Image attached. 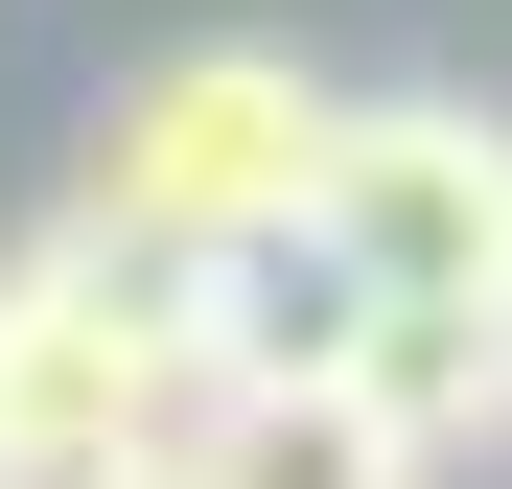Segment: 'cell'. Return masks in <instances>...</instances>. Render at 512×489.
I'll use <instances>...</instances> for the list:
<instances>
[{
  "mask_svg": "<svg viewBox=\"0 0 512 489\" xmlns=\"http://www.w3.org/2000/svg\"><path fill=\"white\" fill-rule=\"evenodd\" d=\"M303 163H326V70L303 47H163V70H117L94 163H70V233H117L163 280V257H210V233H280Z\"/></svg>",
  "mask_w": 512,
  "mask_h": 489,
  "instance_id": "1",
  "label": "cell"
},
{
  "mask_svg": "<svg viewBox=\"0 0 512 489\" xmlns=\"http://www.w3.org/2000/svg\"><path fill=\"white\" fill-rule=\"evenodd\" d=\"M163 420H187L163 280L117 233H24L0 257V489H163Z\"/></svg>",
  "mask_w": 512,
  "mask_h": 489,
  "instance_id": "2",
  "label": "cell"
},
{
  "mask_svg": "<svg viewBox=\"0 0 512 489\" xmlns=\"http://www.w3.org/2000/svg\"><path fill=\"white\" fill-rule=\"evenodd\" d=\"M303 233L373 303H512V117L489 94H326Z\"/></svg>",
  "mask_w": 512,
  "mask_h": 489,
  "instance_id": "3",
  "label": "cell"
},
{
  "mask_svg": "<svg viewBox=\"0 0 512 489\" xmlns=\"http://www.w3.org/2000/svg\"><path fill=\"white\" fill-rule=\"evenodd\" d=\"M163 350H187V396H256V373H350L373 350V280L326 257V233H210V257H163Z\"/></svg>",
  "mask_w": 512,
  "mask_h": 489,
  "instance_id": "4",
  "label": "cell"
},
{
  "mask_svg": "<svg viewBox=\"0 0 512 489\" xmlns=\"http://www.w3.org/2000/svg\"><path fill=\"white\" fill-rule=\"evenodd\" d=\"M163 489H443L396 443L373 373H256V396H187L163 420Z\"/></svg>",
  "mask_w": 512,
  "mask_h": 489,
  "instance_id": "5",
  "label": "cell"
},
{
  "mask_svg": "<svg viewBox=\"0 0 512 489\" xmlns=\"http://www.w3.org/2000/svg\"><path fill=\"white\" fill-rule=\"evenodd\" d=\"M350 373L396 396V443H419V466L512 443V303H373V350H350Z\"/></svg>",
  "mask_w": 512,
  "mask_h": 489,
  "instance_id": "6",
  "label": "cell"
}]
</instances>
